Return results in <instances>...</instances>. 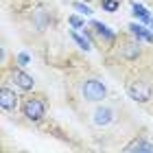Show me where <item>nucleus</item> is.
I'll use <instances>...</instances> for the list:
<instances>
[{
  "label": "nucleus",
  "mask_w": 153,
  "mask_h": 153,
  "mask_svg": "<svg viewBox=\"0 0 153 153\" xmlns=\"http://www.w3.org/2000/svg\"><path fill=\"white\" fill-rule=\"evenodd\" d=\"M81 92H83V99H85V101H92V103L103 101V99L107 96L105 85H103L101 81H96V79H88L85 83H83Z\"/></svg>",
  "instance_id": "f257e3e1"
},
{
  "label": "nucleus",
  "mask_w": 153,
  "mask_h": 153,
  "mask_svg": "<svg viewBox=\"0 0 153 153\" xmlns=\"http://www.w3.org/2000/svg\"><path fill=\"white\" fill-rule=\"evenodd\" d=\"M22 112L29 120H42L44 118V112H46V105L42 103L39 99H26L24 105H22Z\"/></svg>",
  "instance_id": "f03ea898"
},
{
  "label": "nucleus",
  "mask_w": 153,
  "mask_h": 153,
  "mask_svg": "<svg viewBox=\"0 0 153 153\" xmlns=\"http://www.w3.org/2000/svg\"><path fill=\"white\" fill-rule=\"evenodd\" d=\"M127 94H129L134 101L144 103V101L151 99V88L147 85V83H142V81H136V83H131V85L127 88Z\"/></svg>",
  "instance_id": "7ed1b4c3"
},
{
  "label": "nucleus",
  "mask_w": 153,
  "mask_h": 153,
  "mask_svg": "<svg viewBox=\"0 0 153 153\" xmlns=\"http://www.w3.org/2000/svg\"><path fill=\"white\" fill-rule=\"evenodd\" d=\"M0 107H2L4 112L16 109V94H13L7 85H2V90H0Z\"/></svg>",
  "instance_id": "20e7f679"
},
{
  "label": "nucleus",
  "mask_w": 153,
  "mask_h": 153,
  "mask_svg": "<svg viewBox=\"0 0 153 153\" xmlns=\"http://www.w3.org/2000/svg\"><path fill=\"white\" fill-rule=\"evenodd\" d=\"M13 81H16L18 85L24 90V92L33 90V76H31V74H26L24 70H16V72H13Z\"/></svg>",
  "instance_id": "39448f33"
},
{
  "label": "nucleus",
  "mask_w": 153,
  "mask_h": 153,
  "mask_svg": "<svg viewBox=\"0 0 153 153\" xmlns=\"http://www.w3.org/2000/svg\"><path fill=\"white\" fill-rule=\"evenodd\" d=\"M112 118H114V114H112V109H109V107H99L94 112V123L99 125V127L109 125V123H112Z\"/></svg>",
  "instance_id": "423d86ee"
},
{
  "label": "nucleus",
  "mask_w": 153,
  "mask_h": 153,
  "mask_svg": "<svg viewBox=\"0 0 153 153\" xmlns=\"http://www.w3.org/2000/svg\"><path fill=\"white\" fill-rule=\"evenodd\" d=\"M127 153H151L153 151V144H149L147 140H134L129 147H125Z\"/></svg>",
  "instance_id": "0eeeda50"
},
{
  "label": "nucleus",
  "mask_w": 153,
  "mask_h": 153,
  "mask_svg": "<svg viewBox=\"0 0 153 153\" xmlns=\"http://www.w3.org/2000/svg\"><path fill=\"white\" fill-rule=\"evenodd\" d=\"M120 55L125 59H138V55H140V46H138L136 42H127V44L123 46Z\"/></svg>",
  "instance_id": "6e6552de"
},
{
  "label": "nucleus",
  "mask_w": 153,
  "mask_h": 153,
  "mask_svg": "<svg viewBox=\"0 0 153 153\" xmlns=\"http://www.w3.org/2000/svg\"><path fill=\"white\" fill-rule=\"evenodd\" d=\"M129 31L134 33V35H136L138 39H144V42H153V33H151V31H147V29H142L140 24H129Z\"/></svg>",
  "instance_id": "1a4fd4ad"
},
{
  "label": "nucleus",
  "mask_w": 153,
  "mask_h": 153,
  "mask_svg": "<svg viewBox=\"0 0 153 153\" xmlns=\"http://www.w3.org/2000/svg\"><path fill=\"white\" fill-rule=\"evenodd\" d=\"M92 29L99 33V35L103 37V39H114V31H109L103 22H96V20H92Z\"/></svg>",
  "instance_id": "9d476101"
},
{
  "label": "nucleus",
  "mask_w": 153,
  "mask_h": 153,
  "mask_svg": "<svg viewBox=\"0 0 153 153\" xmlns=\"http://www.w3.org/2000/svg\"><path fill=\"white\" fill-rule=\"evenodd\" d=\"M131 9H134V16H136V18H140L142 22H144V24L149 26V20H151V16H149V11L144 9L142 4H138V2H134V4H131Z\"/></svg>",
  "instance_id": "9b49d317"
},
{
  "label": "nucleus",
  "mask_w": 153,
  "mask_h": 153,
  "mask_svg": "<svg viewBox=\"0 0 153 153\" xmlns=\"http://www.w3.org/2000/svg\"><path fill=\"white\" fill-rule=\"evenodd\" d=\"M33 22H35V26H37L39 31H42V29H46V26H48V13L39 9V11L35 13V18H33Z\"/></svg>",
  "instance_id": "f8f14e48"
},
{
  "label": "nucleus",
  "mask_w": 153,
  "mask_h": 153,
  "mask_svg": "<svg viewBox=\"0 0 153 153\" xmlns=\"http://www.w3.org/2000/svg\"><path fill=\"white\" fill-rule=\"evenodd\" d=\"M72 39L81 46V51H90V44L85 42V37H81V35H79V33H72Z\"/></svg>",
  "instance_id": "ddd939ff"
},
{
  "label": "nucleus",
  "mask_w": 153,
  "mask_h": 153,
  "mask_svg": "<svg viewBox=\"0 0 153 153\" xmlns=\"http://www.w3.org/2000/svg\"><path fill=\"white\" fill-rule=\"evenodd\" d=\"M103 9H105V11H116L118 2H116V0H103Z\"/></svg>",
  "instance_id": "4468645a"
},
{
  "label": "nucleus",
  "mask_w": 153,
  "mask_h": 153,
  "mask_svg": "<svg viewBox=\"0 0 153 153\" xmlns=\"http://www.w3.org/2000/svg\"><path fill=\"white\" fill-rule=\"evenodd\" d=\"M68 22L72 24V29H83V20H81L79 16H72L70 20H68Z\"/></svg>",
  "instance_id": "2eb2a0df"
},
{
  "label": "nucleus",
  "mask_w": 153,
  "mask_h": 153,
  "mask_svg": "<svg viewBox=\"0 0 153 153\" xmlns=\"http://www.w3.org/2000/svg\"><path fill=\"white\" fill-rule=\"evenodd\" d=\"M72 7H74L79 13H83V16H90V13H92V9H90V7H85V4H79V2H76V4H72Z\"/></svg>",
  "instance_id": "dca6fc26"
},
{
  "label": "nucleus",
  "mask_w": 153,
  "mask_h": 153,
  "mask_svg": "<svg viewBox=\"0 0 153 153\" xmlns=\"http://www.w3.org/2000/svg\"><path fill=\"white\" fill-rule=\"evenodd\" d=\"M29 59H31V57H29L26 53H20V55H18V64H20V66H26V64H29Z\"/></svg>",
  "instance_id": "f3484780"
},
{
  "label": "nucleus",
  "mask_w": 153,
  "mask_h": 153,
  "mask_svg": "<svg viewBox=\"0 0 153 153\" xmlns=\"http://www.w3.org/2000/svg\"><path fill=\"white\" fill-rule=\"evenodd\" d=\"M149 26H153V18H151V20H149Z\"/></svg>",
  "instance_id": "a211bd4d"
}]
</instances>
